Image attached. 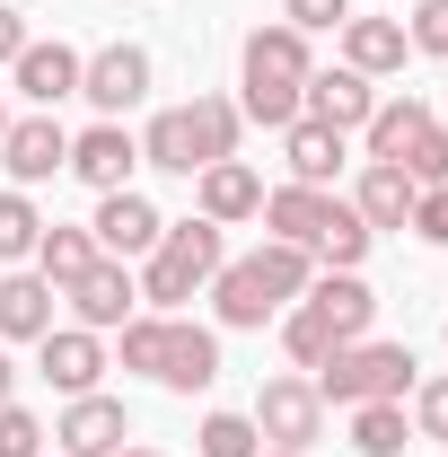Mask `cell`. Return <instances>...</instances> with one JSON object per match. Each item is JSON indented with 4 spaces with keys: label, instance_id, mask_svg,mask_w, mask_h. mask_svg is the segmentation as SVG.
<instances>
[{
    "label": "cell",
    "instance_id": "8d00e7d4",
    "mask_svg": "<svg viewBox=\"0 0 448 457\" xmlns=\"http://www.w3.org/2000/svg\"><path fill=\"white\" fill-rule=\"evenodd\" d=\"M352 18V0H281V27H299V36H317V27H343Z\"/></svg>",
    "mask_w": 448,
    "mask_h": 457
},
{
    "label": "cell",
    "instance_id": "30bf717a",
    "mask_svg": "<svg viewBox=\"0 0 448 457\" xmlns=\"http://www.w3.org/2000/svg\"><path fill=\"white\" fill-rule=\"evenodd\" d=\"M369 106H378V88H369L361 71H308V88H299V114L326 123V132H361Z\"/></svg>",
    "mask_w": 448,
    "mask_h": 457
},
{
    "label": "cell",
    "instance_id": "f35d334b",
    "mask_svg": "<svg viewBox=\"0 0 448 457\" xmlns=\"http://www.w3.org/2000/svg\"><path fill=\"white\" fill-rule=\"evenodd\" d=\"M18 54H27V18H18V9H0V71H9Z\"/></svg>",
    "mask_w": 448,
    "mask_h": 457
},
{
    "label": "cell",
    "instance_id": "603a6c76",
    "mask_svg": "<svg viewBox=\"0 0 448 457\" xmlns=\"http://www.w3.org/2000/svg\"><path fill=\"white\" fill-rule=\"evenodd\" d=\"M281 159H290V185H335L343 168V132H326V123H281Z\"/></svg>",
    "mask_w": 448,
    "mask_h": 457
},
{
    "label": "cell",
    "instance_id": "7bdbcfd3",
    "mask_svg": "<svg viewBox=\"0 0 448 457\" xmlns=\"http://www.w3.org/2000/svg\"><path fill=\"white\" fill-rule=\"evenodd\" d=\"M0 132H9V106H0Z\"/></svg>",
    "mask_w": 448,
    "mask_h": 457
},
{
    "label": "cell",
    "instance_id": "ac0fdd59",
    "mask_svg": "<svg viewBox=\"0 0 448 457\" xmlns=\"http://www.w3.org/2000/svg\"><path fill=\"white\" fill-rule=\"evenodd\" d=\"M431 123H440V114L422 106V97H378V106H369V123H361V141H369V159H378V168H395V159H404Z\"/></svg>",
    "mask_w": 448,
    "mask_h": 457
},
{
    "label": "cell",
    "instance_id": "ab89813d",
    "mask_svg": "<svg viewBox=\"0 0 448 457\" xmlns=\"http://www.w3.org/2000/svg\"><path fill=\"white\" fill-rule=\"evenodd\" d=\"M9 378H18V370H9V352H0V404H9Z\"/></svg>",
    "mask_w": 448,
    "mask_h": 457
},
{
    "label": "cell",
    "instance_id": "5bb4252c",
    "mask_svg": "<svg viewBox=\"0 0 448 457\" xmlns=\"http://www.w3.org/2000/svg\"><path fill=\"white\" fill-rule=\"evenodd\" d=\"M9 71H18V97L36 114H54L62 97H79V54H71V45H36V36H27V54L9 62Z\"/></svg>",
    "mask_w": 448,
    "mask_h": 457
},
{
    "label": "cell",
    "instance_id": "7a4b0ae2",
    "mask_svg": "<svg viewBox=\"0 0 448 457\" xmlns=\"http://www.w3.org/2000/svg\"><path fill=\"white\" fill-rule=\"evenodd\" d=\"M308 36L299 27H255L246 36V97L237 114H255V123H299V88H308Z\"/></svg>",
    "mask_w": 448,
    "mask_h": 457
},
{
    "label": "cell",
    "instance_id": "4316f807",
    "mask_svg": "<svg viewBox=\"0 0 448 457\" xmlns=\"http://www.w3.org/2000/svg\"><path fill=\"white\" fill-rule=\"evenodd\" d=\"M352 449L361 457H404V404H352Z\"/></svg>",
    "mask_w": 448,
    "mask_h": 457
},
{
    "label": "cell",
    "instance_id": "7402d4cb",
    "mask_svg": "<svg viewBox=\"0 0 448 457\" xmlns=\"http://www.w3.org/2000/svg\"><path fill=\"white\" fill-rule=\"evenodd\" d=\"M212 378H220V335H212V326H185V317H176V326H168V370H159V387L194 396V387H212Z\"/></svg>",
    "mask_w": 448,
    "mask_h": 457
},
{
    "label": "cell",
    "instance_id": "484cf974",
    "mask_svg": "<svg viewBox=\"0 0 448 457\" xmlns=\"http://www.w3.org/2000/svg\"><path fill=\"white\" fill-rule=\"evenodd\" d=\"M369 237H378V228L361 220L352 203H335V212H326V228H317V246H308V255H317L326 273H361V255H369Z\"/></svg>",
    "mask_w": 448,
    "mask_h": 457
},
{
    "label": "cell",
    "instance_id": "74e56055",
    "mask_svg": "<svg viewBox=\"0 0 448 457\" xmlns=\"http://www.w3.org/2000/svg\"><path fill=\"white\" fill-rule=\"evenodd\" d=\"M413 431H422V440H448V378H422V396H413Z\"/></svg>",
    "mask_w": 448,
    "mask_h": 457
},
{
    "label": "cell",
    "instance_id": "5b68a950",
    "mask_svg": "<svg viewBox=\"0 0 448 457\" xmlns=\"http://www.w3.org/2000/svg\"><path fill=\"white\" fill-rule=\"evenodd\" d=\"M255 431H264V449H299L308 457V440H326V396H317V378H264Z\"/></svg>",
    "mask_w": 448,
    "mask_h": 457
},
{
    "label": "cell",
    "instance_id": "cb8c5ba5",
    "mask_svg": "<svg viewBox=\"0 0 448 457\" xmlns=\"http://www.w3.org/2000/svg\"><path fill=\"white\" fill-rule=\"evenodd\" d=\"M413 194H422V185H413L404 168H378V159H369L361 194H352V212H361L369 228H404V220H413Z\"/></svg>",
    "mask_w": 448,
    "mask_h": 457
},
{
    "label": "cell",
    "instance_id": "52a82bcc",
    "mask_svg": "<svg viewBox=\"0 0 448 457\" xmlns=\"http://www.w3.org/2000/svg\"><path fill=\"white\" fill-rule=\"evenodd\" d=\"M79 97L114 123L123 106L150 97V54H141V45H106V54H88V62H79Z\"/></svg>",
    "mask_w": 448,
    "mask_h": 457
},
{
    "label": "cell",
    "instance_id": "277c9868",
    "mask_svg": "<svg viewBox=\"0 0 448 457\" xmlns=\"http://www.w3.org/2000/svg\"><path fill=\"white\" fill-rule=\"evenodd\" d=\"M413 387V352L404 343H335L326 361H317V396L326 404H404Z\"/></svg>",
    "mask_w": 448,
    "mask_h": 457
},
{
    "label": "cell",
    "instance_id": "3957f363",
    "mask_svg": "<svg viewBox=\"0 0 448 457\" xmlns=\"http://www.w3.org/2000/svg\"><path fill=\"white\" fill-rule=\"evenodd\" d=\"M220 264H228V255H220V220H168V237L141 255V299L168 317L176 299H194Z\"/></svg>",
    "mask_w": 448,
    "mask_h": 457
},
{
    "label": "cell",
    "instance_id": "9a60e30c",
    "mask_svg": "<svg viewBox=\"0 0 448 457\" xmlns=\"http://www.w3.org/2000/svg\"><path fill=\"white\" fill-rule=\"evenodd\" d=\"M299 299L335 326V343H361V335H369V317H378V299H369V282H361V273H317Z\"/></svg>",
    "mask_w": 448,
    "mask_h": 457
},
{
    "label": "cell",
    "instance_id": "60d3db41",
    "mask_svg": "<svg viewBox=\"0 0 448 457\" xmlns=\"http://www.w3.org/2000/svg\"><path fill=\"white\" fill-rule=\"evenodd\" d=\"M114 457H168V449H114Z\"/></svg>",
    "mask_w": 448,
    "mask_h": 457
},
{
    "label": "cell",
    "instance_id": "f546056e",
    "mask_svg": "<svg viewBox=\"0 0 448 457\" xmlns=\"http://www.w3.org/2000/svg\"><path fill=\"white\" fill-rule=\"evenodd\" d=\"M281 352H290V361H299V370H317V361H326V352H335V326H326V317H317V308H308V299H299V308H290V317H281Z\"/></svg>",
    "mask_w": 448,
    "mask_h": 457
},
{
    "label": "cell",
    "instance_id": "44dd1931",
    "mask_svg": "<svg viewBox=\"0 0 448 457\" xmlns=\"http://www.w3.org/2000/svg\"><path fill=\"white\" fill-rule=\"evenodd\" d=\"M326 212H335V194H326V185H273V194H264V228H273L281 246H317Z\"/></svg>",
    "mask_w": 448,
    "mask_h": 457
},
{
    "label": "cell",
    "instance_id": "2e32d148",
    "mask_svg": "<svg viewBox=\"0 0 448 457\" xmlns=\"http://www.w3.org/2000/svg\"><path fill=\"white\" fill-rule=\"evenodd\" d=\"M54 299L62 290L45 273H9L0 282V343H45L54 335Z\"/></svg>",
    "mask_w": 448,
    "mask_h": 457
},
{
    "label": "cell",
    "instance_id": "8fae6325",
    "mask_svg": "<svg viewBox=\"0 0 448 457\" xmlns=\"http://www.w3.org/2000/svg\"><path fill=\"white\" fill-rule=\"evenodd\" d=\"M132 168H141V141H132L123 123H88V132L71 141V176H79V185H97V194H123Z\"/></svg>",
    "mask_w": 448,
    "mask_h": 457
},
{
    "label": "cell",
    "instance_id": "1f68e13d",
    "mask_svg": "<svg viewBox=\"0 0 448 457\" xmlns=\"http://www.w3.org/2000/svg\"><path fill=\"white\" fill-rule=\"evenodd\" d=\"M255 449H264L255 413H212V422H203V457H255Z\"/></svg>",
    "mask_w": 448,
    "mask_h": 457
},
{
    "label": "cell",
    "instance_id": "8992f818",
    "mask_svg": "<svg viewBox=\"0 0 448 457\" xmlns=\"http://www.w3.org/2000/svg\"><path fill=\"white\" fill-rule=\"evenodd\" d=\"M88 237H97V255H114V264H132V255H150L159 237H168V220H159V203L150 194H97V220H88Z\"/></svg>",
    "mask_w": 448,
    "mask_h": 457
},
{
    "label": "cell",
    "instance_id": "e575fe53",
    "mask_svg": "<svg viewBox=\"0 0 448 457\" xmlns=\"http://www.w3.org/2000/svg\"><path fill=\"white\" fill-rule=\"evenodd\" d=\"M404 45H413V54H431V62H448V0H422V9H413Z\"/></svg>",
    "mask_w": 448,
    "mask_h": 457
},
{
    "label": "cell",
    "instance_id": "4fadbf2b",
    "mask_svg": "<svg viewBox=\"0 0 448 457\" xmlns=\"http://www.w3.org/2000/svg\"><path fill=\"white\" fill-rule=\"evenodd\" d=\"M54 440H62V457H114L132 440V413L114 396H71V413L54 422Z\"/></svg>",
    "mask_w": 448,
    "mask_h": 457
},
{
    "label": "cell",
    "instance_id": "ba28073f",
    "mask_svg": "<svg viewBox=\"0 0 448 457\" xmlns=\"http://www.w3.org/2000/svg\"><path fill=\"white\" fill-rule=\"evenodd\" d=\"M0 168L18 176V194H27V185H45V176L71 168V132H62L54 114H27V123H9V132H0Z\"/></svg>",
    "mask_w": 448,
    "mask_h": 457
},
{
    "label": "cell",
    "instance_id": "f1b7e54d",
    "mask_svg": "<svg viewBox=\"0 0 448 457\" xmlns=\"http://www.w3.org/2000/svg\"><path fill=\"white\" fill-rule=\"evenodd\" d=\"M36 237H45V212H36V203H27V194L9 185V194H0V264L36 255Z\"/></svg>",
    "mask_w": 448,
    "mask_h": 457
},
{
    "label": "cell",
    "instance_id": "83f0119b",
    "mask_svg": "<svg viewBox=\"0 0 448 457\" xmlns=\"http://www.w3.org/2000/svg\"><path fill=\"white\" fill-rule=\"evenodd\" d=\"M194 132H203V159H237V123H246V114H237V97H194Z\"/></svg>",
    "mask_w": 448,
    "mask_h": 457
},
{
    "label": "cell",
    "instance_id": "b9f144b4",
    "mask_svg": "<svg viewBox=\"0 0 448 457\" xmlns=\"http://www.w3.org/2000/svg\"><path fill=\"white\" fill-rule=\"evenodd\" d=\"M255 457H299V449H255Z\"/></svg>",
    "mask_w": 448,
    "mask_h": 457
},
{
    "label": "cell",
    "instance_id": "ffe728a7",
    "mask_svg": "<svg viewBox=\"0 0 448 457\" xmlns=\"http://www.w3.org/2000/svg\"><path fill=\"white\" fill-rule=\"evenodd\" d=\"M404 27L395 18H343V71H361V79H387V71H404Z\"/></svg>",
    "mask_w": 448,
    "mask_h": 457
},
{
    "label": "cell",
    "instance_id": "836d02e7",
    "mask_svg": "<svg viewBox=\"0 0 448 457\" xmlns=\"http://www.w3.org/2000/svg\"><path fill=\"white\" fill-rule=\"evenodd\" d=\"M0 457H45V422L27 404H0Z\"/></svg>",
    "mask_w": 448,
    "mask_h": 457
},
{
    "label": "cell",
    "instance_id": "d6986e66",
    "mask_svg": "<svg viewBox=\"0 0 448 457\" xmlns=\"http://www.w3.org/2000/svg\"><path fill=\"white\" fill-rule=\"evenodd\" d=\"M255 212H264V176L246 168V159H212L203 168V220L237 228V220H255Z\"/></svg>",
    "mask_w": 448,
    "mask_h": 457
},
{
    "label": "cell",
    "instance_id": "6da1fadb",
    "mask_svg": "<svg viewBox=\"0 0 448 457\" xmlns=\"http://www.w3.org/2000/svg\"><path fill=\"white\" fill-rule=\"evenodd\" d=\"M308 282H317V255H308V246L264 237L246 264H220V273H212V308H220V326H237V335H246V326L281 317V308H290Z\"/></svg>",
    "mask_w": 448,
    "mask_h": 457
},
{
    "label": "cell",
    "instance_id": "7c38bea8",
    "mask_svg": "<svg viewBox=\"0 0 448 457\" xmlns=\"http://www.w3.org/2000/svg\"><path fill=\"white\" fill-rule=\"evenodd\" d=\"M62 299L79 308V326H88V335H114V326L132 317V299H141V282H132V273H123L114 255H97V264H88L79 282L62 290Z\"/></svg>",
    "mask_w": 448,
    "mask_h": 457
},
{
    "label": "cell",
    "instance_id": "e0dca14e",
    "mask_svg": "<svg viewBox=\"0 0 448 457\" xmlns=\"http://www.w3.org/2000/svg\"><path fill=\"white\" fill-rule=\"evenodd\" d=\"M141 168H159V176H203L212 159H203V132H194V114L168 106V114H150V132H141Z\"/></svg>",
    "mask_w": 448,
    "mask_h": 457
},
{
    "label": "cell",
    "instance_id": "d6a6232c",
    "mask_svg": "<svg viewBox=\"0 0 448 457\" xmlns=\"http://www.w3.org/2000/svg\"><path fill=\"white\" fill-rule=\"evenodd\" d=\"M395 168L413 176V185H448V123H431V132H422V141H413Z\"/></svg>",
    "mask_w": 448,
    "mask_h": 457
},
{
    "label": "cell",
    "instance_id": "4dcf8cb0",
    "mask_svg": "<svg viewBox=\"0 0 448 457\" xmlns=\"http://www.w3.org/2000/svg\"><path fill=\"white\" fill-rule=\"evenodd\" d=\"M168 326L176 317H123V370L159 378V370H168Z\"/></svg>",
    "mask_w": 448,
    "mask_h": 457
},
{
    "label": "cell",
    "instance_id": "d590c367",
    "mask_svg": "<svg viewBox=\"0 0 448 457\" xmlns=\"http://www.w3.org/2000/svg\"><path fill=\"white\" fill-rule=\"evenodd\" d=\"M404 228H413V237H431V246H448V185H422Z\"/></svg>",
    "mask_w": 448,
    "mask_h": 457
},
{
    "label": "cell",
    "instance_id": "d4e9b609",
    "mask_svg": "<svg viewBox=\"0 0 448 457\" xmlns=\"http://www.w3.org/2000/svg\"><path fill=\"white\" fill-rule=\"evenodd\" d=\"M88 264H97V237H88V228H62V220H45V237H36V273H45L54 290H71L79 273H88Z\"/></svg>",
    "mask_w": 448,
    "mask_h": 457
},
{
    "label": "cell",
    "instance_id": "9c48e42d",
    "mask_svg": "<svg viewBox=\"0 0 448 457\" xmlns=\"http://www.w3.org/2000/svg\"><path fill=\"white\" fill-rule=\"evenodd\" d=\"M36 370L54 378L62 396H97V378H106V343L88 335V326H54V335L36 343Z\"/></svg>",
    "mask_w": 448,
    "mask_h": 457
}]
</instances>
